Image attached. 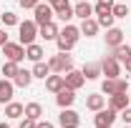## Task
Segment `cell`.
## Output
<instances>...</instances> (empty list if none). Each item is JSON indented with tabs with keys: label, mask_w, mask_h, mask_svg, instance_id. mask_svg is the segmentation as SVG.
<instances>
[{
	"label": "cell",
	"mask_w": 131,
	"mask_h": 128,
	"mask_svg": "<svg viewBox=\"0 0 131 128\" xmlns=\"http://www.w3.org/2000/svg\"><path fill=\"white\" fill-rule=\"evenodd\" d=\"M81 73H83V78H86V80H96L98 75H101V63H86Z\"/></svg>",
	"instance_id": "484cf974"
},
{
	"label": "cell",
	"mask_w": 131,
	"mask_h": 128,
	"mask_svg": "<svg viewBox=\"0 0 131 128\" xmlns=\"http://www.w3.org/2000/svg\"><path fill=\"white\" fill-rule=\"evenodd\" d=\"M46 3H50V5H56V3H58V0H46Z\"/></svg>",
	"instance_id": "ab89813d"
},
{
	"label": "cell",
	"mask_w": 131,
	"mask_h": 128,
	"mask_svg": "<svg viewBox=\"0 0 131 128\" xmlns=\"http://www.w3.org/2000/svg\"><path fill=\"white\" fill-rule=\"evenodd\" d=\"M23 113H25V106H23V103H18V100H10V103H5V118H10V121H18V118H23Z\"/></svg>",
	"instance_id": "2e32d148"
},
{
	"label": "cell",
	"mask_w": 131,
	"mask_h": 128,
	"mask_svg": "<svg viewBox=\"0 0 131 128\" xmlns=\"http://www.w3.org/2000/svg\"><path fill=\"white\" fill-rule=\"evenodd\" d=\"M5 43H8V28H3V30H0V48H3Z\"/></svg>",
	"instance_id": "8d00e7d4"
},
{
	"label": "cell",
	"mask_w": 131,
	"mask_h": 128,
	"mask_svg": "<svg viewBox=\"0 0 131 128\" xmlns=\"http://www.w3.org/2000/svg\"><path fill=\"white\" fill-rule=\"evenodd\" d=\"M13 83H15L18 88H28V85L33 83V73H30V70H25V68H20L18 75L13 78Z\"/></svg>",
	"instance_id": "603a6c76"
},
{
	"label": "cell",
	"mask_w": 131,
	"mask_h": 128,
	"mask_svg": "<svg viewBox=\"0 0 131 128\" xmlns=\"http://www.w3.org/2000/svg\"><path fill=\"white\" fill-rule=\"evenodd\" d=\"M53 18H56V13H53V5H50V3H43V0H40V3L33 8V20H35L38 25H46Z\"/></svg>",
	"instance_id": "5b68a950"
},
{
	"label": "cell",
	"mask_w": 131,
	"mask_h": 128,
	"mask_svg": "<svg viewBox=\"0 0 131 128\" xmlns=\"http://www.w3.org/2000/svg\"><path fill=\"white\" fill-rule=\"evenodd\" d=\"M96 128H111V126H96Z\"/></svg>",
	"instance_id": "60d3db41"
},
{
	"label": "cell",
	"mask_w": 131,
	"mask_h": 128,
	"mask_svg": "<svg viewBox=\"0 0 131 128\" xmlns=\"http://www.w3.org/2000/svg\"><path fill=\"white\" fill-rule=\"evenodd\" d=\"M121 65L126 68V73H129V75H131V58H126V60H124V63H121Z\"/></svg>",
	"instance_id": "74e56055"
},
{
	"label": "cell",
	"mask_w": 131,
	"mask_h": 128,
	"mask_svg": "<svg viewBox=\"0 0 131 128\" xmlns=\"http://www.w3.org/2000/svg\"><path fill=\"white\" fill-rule=\"evenodd\" d=\"M106 48H116V45H121L124 43V30L121 28H106Z\"/></svg>",
	"instance_id": "9a60e30c"
},
{
	"label": "cell",
	"mask_w": 131,
	"mask_h": 128,
	"mask_svg": "<svg viewBox=\"0 0 131 128\" xmlns=\"http://www.w3.org/2000/svg\"><path fill=\"white\" fill-rule=\"evenodd\" d=\"M30 73H33V78H43V80H46L50 75V65L46 63V60H38V63H33Z\"/></svg>",
	"instance_id": "cb8c5ba5"
},
{
	"label": "cell",
	"mask_w": 131,
	"mask_h": 128,
	"mask_svg": "<svg viewBox=\"0 0 131 128\" xmlns=\"http://www.w3.org/2000/svg\"><path fill=\"white\" fill-rule=\"evenodd\" d=\"M126 91H129V80H124V78H106L101 83V93H103V96L126 93Z\"/></svg>",
	"instance_id": "277c9868"
},
{
	"label": "cell",
	"mask_w": 131,
	"mask_h": 128,
	"mask_svg": "<svg viewBox=\"0 0 131 128\" xmlns=\"http://www.w3.org/2000/svg\"><path fill=\"white\" fill-rule=\"evenodd\" d=\"M86 108L88 111H101V108H106V96H101V93H88L86 98Z\"/></svg>",
	"instance_id": "ac0fdd59"
},
{
	"label": "cell",
	"mask_w": 131,
	"mask_h": 128,
	"mask_svg": "<svg viewBox=\"0 0 131 128\" xmlns=\"http://www.w3.org/2000/svg\"><path fill=\"white\" fill-rule=\"evenodd\" d=\"M0 20H3V28H13V25H18L20 20H18L15 13H10V10H5L3 15H0Z\"/></svg>",
	"instance_id": "f546056e"
},
{
	"label": "cell",
	"mask_w": 131,
	"mask_h": 128,
	"mask_svg": "<svg viewBox=\"0 0 131 128\" xmlns=\"http://www.w3.org/2000/svg\"><path fill=\"white\" fill-rule=\"evenodd\" d=\"M43 55H46V50L40 48L38 43H30V45H25V58H28V60L38 63V60H43Z\"/></svg>",
	"instance_id": "7402d4cb"
},
{
	"label": "cell",
	"mask_w": 131,
	"mask_h": 128,
	"mask_svg": "<svg viewBox=\"0 0 131 128\" xmlns=\"http://www.w3.org/2000/svg\"><path fill=\"white\" fill-rule=\"evenodd\" d=\"M18 70H20V63H15V60H5V63H3V75H5V78H15L18 75Z\"/></svg>",
	"instance_id": "83f0119b"
},
{
	"label": "cell",
	"mask_w": 131,
	"mask_h": 128,
	"mask_svg": "<svg viewBox=\"0 0 131 128\" xmlns=\"http://www.w3.org/2000/svg\"><path fill=\"white\" fill-rule=\"evenodd\" d=\"M63 78H66V88H71V91H78L83 83H86V78H83V73L81 70H68V73H63Z\"/></svg>",
	"instance_id": "7c38bea8"
},
{
	"label": "cell",
	"mask_w": 131,
	"mask_h": 128,
	"mask_svg": "<svg viewBox=\"0 0 131 128\" xmlns=\"http://www.w3.org/2000/svg\"><path fill=\"white\" fill-rule=\"evenodd\" d=\"M124 128H131V126H126V123H124Z\"/></svg>",
	"instance_id": "b9f144b4"
},
{
	"label": "cell",
	"mask_w": 131,
	"mask_h": 128,
	"mask_svg": "<svg viewBox=\"0 0 131 128\" xmlns=\"http://www.w3.org/2000/svg\"><path fill=\"white\" fill-rule=\"evenodd\" d=\"M48 65H50V73H68V70H73V58L68 55V53H61L58 50V55H53L48 60Z\"/></svg>",
	"instance_id": "3957f363"
},
{
	"label": "cell",
	"mask_w": 131,
	"mask_h": 128,
	"mask_svg": "<svg viewBox=\"0 0 131 128\" xmlns=\"http://www.w3.org/2000/svg\"><path fill=\"white\" fill-rule=\"evenodd\" d=\"M111 13H114V18H126L131 13V8H129V5H124V3H114Z\"/></svg>",
	"instance_id": "4dcf8cb0"
},
{
	"label": "cell",
	"mask_w": 131,
	"mask_h": 128,
	"mask_svg": "<svg viewBox=\"0 0 131 128\" xmlns=\"http://www.w3.org/2000/svg\"><path fill=\"white\" fill-rule=\"evenodd\" d=\"M58 123H61V128H78L81 126V116L73 111V108H61Z\"/></svg>",
	"instance_id": "ba28073f"
},
{
	"label": "cell",
	"mask_w": 131,
	"mask_h": 128,
	"mask_svg": "<svg viewBox=\"0 0 131 128\" xmlns=\"http://www.w3.org/2000/svg\"><path fill=\"white\" fill-rule=\"evenodd\" d=\"M56 103H58V108H71V106L76 103V91H71V88L58 91V93H56Z\"/></svg>",
	"instance_id": "4fadbf2b"
},
{
	"label": "cell",
	"mask_w": 131,
	"mask_h": 128,
	"mask_svg": "<svg viewBox=\"0 0 131 128\" xmlns=\"http://www.w3.org/2000/svg\"><path fill=\"white\" fill-rule=\"evenodd\" d=\"M129 96L126 93H114V96H108V108H114V111H124V108H129Z\"/></svg>",
	"instance_id": "d6986e66"
},
{
	"label": "cell",
	"mask_w": 131,
	"mask_h": 128,
	"mask_svg": "<svg viewBox=\"0 0 131 128\" xmlns=\"http://www.w3.org/2000/svg\"><path fill=\"white\" fill-rule=\"evenodd\" d=\"M78 38H81V30H78L76 25L66 23V28L58 33V38H56V45H58V50H61V53H71V50L76 48Z\"/></svg>",
	"instance_id": "6da1fadb"
},
{
	"label": "cell",
	"mask_w": 131,
	"mask_h": 128,
	"mask_svg": "<svg viewBox=\"0 0 131 128\" xmlns=\"http://www.w3.org/2000/svg\"><path fill=\"white\" fill-rule=\"evenodd\" d=\"M73 3H78V0H73Z\"/></svg>",
	"instance_id": "7bdbcfd3"
},
{
	"label": "cell",
	"mask_w": 131,
	"mask_h": 128,
	"mask_svg": "<svg viewBox=\"0 0 131 128\" xmlns=\"http://www.w3.org/2000/svg\"><path fill=\"white\" fill-rule=\"evenodd\" d=\"M53 13H56L58 20H63V23H71V20L76 18L73 15V5H71L68 0H58V3L53 5Z\"/></svg>",
	"instance_id": "9c48e42d"
},
{
	"label": "cell",
	"mask_w": 131,
	"mask_h": 128,
	"mask_svg": "<svg viewBox=\"0 0 131 128\" xmlns=\"http://www.w3.org/2000/svg\"><path fill=\"white\" fill-rule=\"evenodd\" d=\"M58 33H61V28L50 20V23H46V25H38V38H43L46 43H56V38H58Z\"/></svg>",
	"instance_id": "8fae6325"
},
{
	"label": "cell",
	"mask_w": 131,
	"mask_h": 128,
	"mask_svg": "<svg viewBox=\"0 0 131 128\" xmlns=\"http://www.w3.org/2000/svg\"><path fill=\"white\" fill-rule=\"evenodd\" d=\"M73 15H76V18H81V20L91 18V15H93V5H88L86 0H78V3L73 5Z\"/></svg>",
	"instance_id": "44dd1931"
},
{
	"label": "cell",
	"mask_w": 131,
	"mask_h": 128,
	"mask_svg": "<svg viewBox=\"0 0 131 128\" xmlns=\"http://www.w3.org/2000/svg\"><path fill=\"white\" fill-rule=\"evenodd\" d=\"M46 88H48L50 93H58V91L66 88V78L61 75V73H50L48 78H46Z\"/></svg>",
	"instance_id": "e0dca14e"
},
{
	"label": "cell",
	"mask_w": 131,
	"mask_h": 128,
	"mask_svg": "<svg viewBox=\"0 0 131 128\" xmlns=\"http://www.w3.org/2000/svg\"><path fill=\"white\" fill-rule=\"evenodd\" d=\"M18 128H35V121L28 118V116H23V118H20V123H18Z\"/></svg>",
	"instance_id": "d6a6232c"
},
{
	"label": "cell",
	"mask_w": 131,
	"mask_h": 128,
	"mask_svg": "<svg viewBox=\"0 0 131 128\" xmlns=\"http://www.w3.org/2000/svg\"><path fill=\"white\" fill-rule=\"evenodd\" d=\"M118 118H121L126 126H131V108H124V111H118Z\"/></svg>",
	"instance_id": "836d02e7"
},
{
	"label": "cell",
	"mask_w": 131,
	"mask_h": 128,
	"mask_svg": "<svg viewBox=\"0 0 131 128\" xmlns=\"http://www.w3.org/2000/svg\"><path fill=\"white\" fill-rule=\"evenodd\" d=\"M111 55H114L118 63H124L126 58H131V45H126V43H121V45H116V48H111Z\"/></svg>",
	"instance_id": "d4e9b609"
},
{
	"label": "cell",
	"mask_w": 131,
	"mask_h": 128,
	"mask_svg": "<svg viewBox=\"0 0 131 128\" xmlns=\"http://www.w3.org/2000/svg\"><path fill=\"white\" fill-rule=\"evenodd\" d=\"M23 116H28V118H33V121H40V116H43V106L33 100V103L25 106V113H23Z\"/></svg>",
	"instance_id": "4316f807"
},
{
	"label": "cell",
	"mask_w": 131,
	"mask_h": 128,
	"mask_svg": "<svg viewBox=\"0 0 131 128\" xmlns=\"http://www.w3.org/2000/svg\"><path fill=\"white\" fill-rule=\"evenodd\" d=\"M35 38H38V23H35V20H23V23H18V43L30 45V43H35Z\"/></svg>",
	"instance_id": "7a4b0ae2"
},
{
	"label": "cell",
	"mask_w": 131,
	"mask_h": 128,
	"mask_svg": "<svg viewBox=\"0 0 131 128\" xmlns=\"http://www.w3.org/2000/svg\"><path fill=\"white\" fill-rule=\"evenodd\" d=\"M114 13H106V15H98V25L101 28H114Z\"/></svg>",
	"instance_id": "1f68e13d"
},
{
	"label": "cell",
	"mask_w": 131,
	"mask_h": 128,
	"mask_svg": "<svg viewBox=\"0 0 131 128\" xmlns=\"http://www.w3.org/2000/svg\"><path fill=\"white\" fill-rule=\"evenodd\" d=\"M35 128H56L50 121H35Z\"/></svg>",
	"instance_id": "d590c367"
},
{
	"label": "cell",
	"mask_w": 131,
	"mask_h": 128,
	"mask_svg": "<svg viewBox=\"0 0 131 128\" xmlns=\"http://www.w3.org/2000/svg\"><path fill=\"white\" fill-rule=\"evenodd\" d=\"M98 28H101V25H98V20L86 18V20H81V28H78V30H81V35H86V38H93V35L98 33Z\"/></svg>",
	"instance_id": "ffe728a7"
},
{
	"label": "cell",
	"mask_w": 131,
	"mask_h": 128,
	"mask_svg": "<svg viewBox=\"0 0 131 128\" xmlns=\"http://www.w3.org/2000/svg\"><path fill=\"white\" fill-rule=\"evenodd\" d=\"M111 8H114V0H98L93 5V13L96 15H106V13H111Z\"/></svg>",
	"instance_id": "f1b7e54d"
},
{
	"label": "cell",
	"mask_w": 131,
	"mask_h": 128,
	"mask_svg": "<svg viewBox=\"0 0 131 128\" xmlns=\"http://www.w3.org/2000/svg\"><path fill=\"white\" fill-rule=\"evenodd\" d=\"M18 3H20V8H25V10H33V8H35L40 0H18Z\"/></svg>",
	"instance_id": "e575fe53"
},
{
	"label": "cell",
	"mask_w": 131,
	"mask_h": 128,
	"mask_svg": "<svg viewBox=\"0 0 131 128\" xmlns=\"http://www.w3.org/2000/svg\"><path fill=\"white\" fill-rule=\"evenodd\" d=\"M96 3H98V0H96Z\"/></svg>",
	"instance_id": "ee69618b"
},
{
	"label": "cell",
	"mask_w": 131,
	"mask_h": 128,
	"mask_svg": "<svg viewBox=\"0 0 131 128\" xmlns=\"http://www.w3.org/2000/svg\"><path fill=\"white\" fill-rule=\"evenodd\" d=\"M0 128H10V123H5V121H3V123H0Z\"/></svg>",
	"instance_id": "f35d334b"
},
{
	"label": "cell",
	"mask_w": 131,
	"mask_h": 128,
	"mask_svg": "<svg viewBox=\"0 0 131 128\" xmlns=\"http://www.w3.org/2000/svg\"><path fill=\"white\" fill-rule=\"evenodd\" d=\"M101 75H106V78H118L121 75V63L116 60L114 55H106L101 60Z\"/></svg>",
	"instance_id": "52a82bcc"
},
{
	"label": "cell",
	"mask_w": 131,
	"mask_h": 128,
	"mask_svg": "<svg viewBox=\"0 0 131 128\" xmlns=\"http://www.w3.org/2000/svg\"><path fill=\"white\" fill-rule=\"evenodd\" d=\"M13 93H15V83L10 78H3L0 80V103H3V106L10 103V100H13Z\"/></svg>",
	"instance_id": "5bb4252c"
},
{
	"label": "cell",
	"mask_w": 131,
	"mask_h": 128,
	"mask_svg": "<svg viewBox=\"0 0 131 128\" xmlns=\"http://www.w3.org/2000/svg\"><path fill=\"white\" fill-rule=\"evenodd\" d=\"M118 118V111H114V108H101V111H96V116H93V123L96 126H114V121Z\"/></svg>",
	"instance_id": "30bf717a"
},
{
	"label": "cell",
	"mask_w": 131,
	"mask_h": 128,
	"mask_svg": "<svg viewBox=\"0 0 131 128\" xmlns=\"http://www.w3.org/2000/svg\"><path fill=\"white\" fill-rule=\"evenodd\" d=\"M0 50H3L5 60H15V63L25 60V45H23V43H10V40H8Z\"/></svg>",
	"instance_id": "8992f818"
}]
</instances>
